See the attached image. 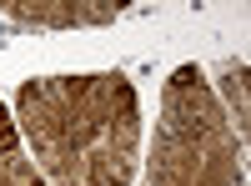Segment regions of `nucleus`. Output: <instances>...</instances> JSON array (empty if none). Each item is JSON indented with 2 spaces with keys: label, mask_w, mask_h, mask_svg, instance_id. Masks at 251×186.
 Segmentation results:
<instances>
[{
  "label": "nucleus",
  "mask_w": 251,
  "mask_h": 186,
  "mask_svg": "<svg viewBox=\"0 0 251 186\" xmlns=\"http://www.w3.org/2000/svg\"><path fill=\"white\" fill-rule=\"evenodd\" d=\"M10 146H15V126H10L5 106H0V151H10Z\"/></svg>",
  "instance_id": "nucleus-1"
},
{
  "label": "nucleus",
  "mask_w": 251,
  "mask_h": 186,
  "mask_svg": "<svg viewBox=\"0 0 251 186\" xmlns=\"http://www.w3.org/2000/svg\"><path fill=\"white\" fill-rule=\"evenodd\" d=\"M25 186H46V181H25Z\"/></svg>",
  "instance_id": "nucleus-2"
}]
</instances>
